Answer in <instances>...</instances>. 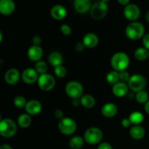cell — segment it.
Here are the masks:
<instances>
[{
    "label": "cell",
    "instance_id": "cell-3",
    "mask_svg": "<svg viewBox=\"0 0 149 149\" xmlns=\"http://www.w3.org/2000/svg\"><path fill=\"white\" fill-rule=\"evenodd\" d=\"M17 124L10 119H1L0 122V135L4 138H12L17 132Z\"/></svg>",
    "mask_w": 149,
    "mask_h": 149
},
{
    "label": "cell",
    "instance_id": "cell-22",
    "mask_svg": "<svg viewBox=\"0 0 149 149\" xmlns=\"http://www.w3.org/2000/svg\"><path fill=\"white\" fill-rule=\"evenodd\" d=\"M48 61H49V63L51 65L56 67L62 65L63 62V57L61 52L54 51L49 55Z\"/></svg>",
    "mask_w": 149,
    "mask_h": 149
},
{
    "label": "cell",
    "instance_id": "cell-5",
    "mask_svg": "<svg viewBox=\"0 0 149 149\" xmlns=\"http://www.w3.org/2000/svg\"><path fill=\"white\" fill-rule=\"evenodd\" d=\"M103 132L99 128L93 127L85 131L84 134V139L86 143L90 145H95L99 143L103 139Z\"/></svg>",
    "mask_w": 149,
    "mask_h": 149
},
{
    "label": "cell",
    "instance_id": "cell-37",
    "mask_svg": "<svg viewBox=\"0 0 149 149\" xmlns=\"http://www.w3.org/2000/svg\"><path fill=\"white\" fill-rule=\"evenodd\" d=\"M97 149H113V148L109 143H102L97 146Z\"/></svg>",
    "mask_w": 149,
    "mask_h": 149
},
{
    "label": "cell",
    "instance_id": "cell-44",
    "mask_svg": "<svg viewBox=\"0 0 149 149\" xmlns=\"http://www.w3.org/2000/svg\"><path fill=\"white\" fill-rule=\"evenodd\" d=\"M144 109H145V111L148 114H149V100H148V102H147V103L145 104Z\"/></svg>",
    "mask_w": 149,
    "mask_h": 149
},
{
    "label": "cell",
    "instance_id": "cell-16",
    "mask_svg": "<svg viewBox=\"0 0 149 149\" xmlns=\"http://www.w3.org/2000/svg\"><path fill=\"white\" fill-rule=\"evenodd\" d=\"M90 0H74V7L76 11L81 14H84L90 11L92 7Z\"/></svg>",
    "mask_w": 149,
    "mask_h": 149
},
{
    "label": "cell",
    "instance_id": "cell-9",
    "mask_svg": "<svg viewBox=\"0 0 149 149\" xmlns=\"http://www.w3.org/2000/svg\"><path fill=\"white\" fill-rule=\"evenodd\" d=\"M37 84L39 88L43 91H50L55 87V79L51 74L46 73L39 75Z\"/></svg>",
    "mask_w": 149,
    "mask_h": 149
},
{
    "label": "cell",
    "instance_id": "cell-29",
    "mask_svg": "<svg viewBox=\"0 0 149 149\" xmlns=\"http://www.w3.org/2000/svg\"><path fill=\"white\" fill-rule=\"evenodd\" d=\"M135 100L141 104H146L149 100L148 94L147 93V92L144 91V90L138 92L135 95Z\"/></svg>",
    "mask_w": 149,
    "mask_h": 149
},
{
    "label": "cell",
    "instance_id": "cell-21",
    "mask_svg": "<svg viewBox=\"0 0 149 149\" xmlns=\"http://www.w3.org/2000/svg\"><path fill=\"white\" fill-rule=\"evenodd\" d=\"M130 135L133 139L138 141L144 138L146 135V130L141 125H134L130 130Z\"/></svg>",
    "mask_w": 149,
    "mask_h": 149
},
{
    "label": "cell",
    "instance_id": "cell-23",
    "mask_svg": "<svg viewBox=\"0 0 149 149\" xmlns=\"http://www.w3.org/2000/svg\"><path fill=\"white\" fill-rule=\"evenodd\" d=\"M81 106L86 109H92L95 105V99L90 95H84L80 97Z\"/></svg>",
    "mask_w": 149,
    "mask_h": 149
},
{
    "label": "cell",
    "instance_id": "cell-47",
    "mask_svg": "<svg viewBox=\"0 0 149 149\" xmlns=\"http://www.w3.org/2000/svg\"><path fill=\"white\" fill-rule=\"evenodd\" d=\"M100 1H103V2H105V3H107V2H109V1H110V0H100Z\"/></svg>",
    "mask_w": 149,
    "mask_h": 149
},
{
    "label": "cell",
    "instance_id": "cell-11",
    "mask_svg": "<svg viewBox=\"0 0 149 149\" xmlns=\"http://www.w3.org/2000/svg\"><path fill=\"white\" fill-rule=\"evenodd\" d=\"M39 75L35 68H28L23 71L21 74V79L25 83L32 84L38 81Z\"/></svg>",
    "mask_w": 149,
    "mask_h": 149
},
{
    "label": "cell",
    "instance_id": "cell-6",
    "mask_svg": "<svg viewBox=\"0 0 149 149\" xmlns=\"http://www.w3.org/2000/svg\"><path fill=\"white\" fill-rule=\"evenodd\" d=\"M65 91L67 95L72 99L80 98L83 95L84 88L81 83L77 81H71L65 85Z\"/></svg>",
    "mask_w": 149,
    "mask_h": 149
},
{
    "label": "cell",
    "instance_id": "cell-41",
    "mask_svg": "<svg viewBox=\"0 0 149 149\" xmlns=\"http://www.w3.org/2000/svg\"><path fill=\"white\" fill-rule=\"evenodd\" d=\"M73 106H75V107H78L80 104H81V101H80V98L77 99H73Z\"/></svg>",
    "mask_w": 149,
    "mask_h": 149
},
{
    "label": "cell",
    "instance_id": "cell-24",
    "mask_svg": "<svg viewBox=\"0 0 149 149\" xmlns=\"http://www.w3.org/2000/svg\"><path fill=\"white\" fill-rule=\"evenodd\" d=\"M31 124V117L28 113H22L17 118V125L21 128H27Z\"/></svg>",
    "mask_w": 149,
    "mask_h": 149
},
{
    "label": "cell",
    "instance_id": "cell-38",
    "mask_svg": "<svg viewBox=\"0 0 149 149\" xmlns=\"http://www.w3.org/2000/svg\"><path fill=\"white\" fill-rule=\"evenodd\" d=\"M32 42H33V45H37L39 46L42 43V38L39 36H33V39H32Z\"/></svg>",
    "mask_w": 149,
    "mask_h": 149
},
{
    "label": "cell",
    "instance_id": "cell-19",
    "mask_svg": "<svg viewBox=\"0 0 149 149\" xmlns=\"http://www.w3.org/2000/svg\"><path fill=\"white\" fill-rule=\"evenodd\" d=\"M118 111V108L114 103H107L103 106L101 109V113L106 118H112L116 116Z\"/></svg>",
    "mask_w": 149,
    "mask_h": 149
},
{
    "label": "cell",
    "instance_id": "cell-2",
    "mask_svg": "<svg viewBox=\"0 0 149 149\" xmlns=\"http://www.w3.org/2000/svg\"><path fill=\"white\" fill-rule=\"evenodd\" d=\"M145 33L144 26L140 22L134 21L127 25L125 29V34L131 40H138L143 37Z\"/></svg>",
    "mask_w": 149,
    "mask_h": 149
},
{
    "label": "cell",
    "instance_id": "cell-18",
    "mask_svg": "<svg viewBox=\"0 0 149 149\" xmlns=\"http://www.w3.org/2000/svg\"><path fill=\"white\" fill-rule=\"evenodd\" d=\"M50 15L55 20H61L65 18L67 15V10L65 7L61 4L53 6L50 10Z\"/></svg>",
    "mask_w": 149,
    "mask_h": 149
},
{
    "label": "cell",
    "instance_id": "cell-20",
    "mask_svg": "<svg viewBox=\"0 0 149 149\" xmlns=\"http://www.w3.org/2000/svg\"><path fill=\"white\" fill-rule=\"evenodd\" d=\"M82 42L85 47L92 49V48L95 47L98 45L99 39L95 33H88L84 35L82 39Z\"/></svg>",
    "mask_w": 149,
    "mask_h": 149
},
{
    "label": "cell",
    "instance_id": "cell-13",
    "mask_svg": "<svg viewBox=\"0 0 149 149\" xmlns=\"http://www.w3.org/2000/svg\"><path fill=\"white\" fill-rule=\"evenodd\" d=\"M112 93L116 97H122L129 93V86L127 83L119 81L116 84H113L112 87Z\"/></svg>",
    "mask_w": 149,
    "mask_h": 149
},
{
    "label": "cell",
    "instance_id": "cell-26",
    "mask_svg": "<svg viewBox=\"0 0 149 149\" xmlns=\"http://www.w3.org/2000/svg\"><path fill=\"white\" fill-rule=\"evenodd\" d=\"M129 119L131 124L134 125H140L144 120V116L139 111H134L130 115Z\"/></svg>",
    "mask_w": 149,
    "mask_h": 149
},
{
    "label": "cell",
    "instance_id": "cell-12",
    "mask_svg": "<svg viewBox=\"0 0 149 149\" xmlns=\"http://www.w3.org/2000/svg\"><path fill=\"white\" fill-rule=\"evenodd\" d=\"M27 55L31 61L36 63L41 61V58L43 56V49L40 46L33 45L28 49Z\"/></svg>",
    "mask_w": 149,
    "mask_h": 149
},
{
    "label": "cell",
    "instance_id": "cell-35",
    "mask_svg": "<svg viewBox=\"0 0 149 149\" xmlns=\"http://www.w3.org/2000/svg\"><path fill=\"white\" fill-rule=\"evenodd\" d=\"M143 45L144 47L149 51V33L144 35L143 37Z\"/></svg>",
    "mask_w": 149,
    "mask_h": 149
},
{
    "label": "cell",
    "instance_id": "cell-33",
    "mask_svg": "<svg viewBox=\"0 0 149 149\" xmlns=\"http://www.w3.org/2000/svg\"><path fill=\"white\" fill-rule=\"evenodd\" d=\"M119 81H122L124 83H128L130 79V76L128 71H127L126 70L125 71H122L119 72Z\"/></svg>",
    "mask_w": 149,
    "mask_h": 149
},
{
    "label": "cell",
    "instance_id": "cell-10",
    "mask_svg": "<svg viewBox=\"0 0 149 149\" xmlns=\"http://www.w3.org/2000/svg\"><path fill=\"white\" fill-rule=\"evenodd\" d=\"M124 15L130 21H135L141 15V10L139 7L135 4H129L124 9Z\"/></svg>",
    "mask_w": 149,
    "mask_h": 149
},
{
    "label": "cell",
    "instance_id": "cell-32",
    "mask_svg": "<svg viewBox=\"0 0 149 149\" xmlns=\"http://www.w3.org/2000/svg\"><path fill=\"white\" fill-rule=\"evenodd\" d=\"M27 103L26 98L23 96H16L14 99V105L17 108L22 109L23 107H26V105Z\"/></svg>",
    "mask_w": 149,
    "mask_h": 149
},
{
    "label": "cell",
    "instance_id": "cell-48",
    "mask_svg": "<svg viewBox=\"0 0 149 149\" xmlns=\"http://www.w3.org/2000/svg\"><path fill=\"white\" fill-rule=\"evenodd\" d=\"M90 1H96V0H90Z\"/></svg>",
    "mask_w": 149,
    "mask_h": 149
},
{
    "label": "cell",
    "instance_id": "cell-30",
    "mask_svg": "<svg viewBox=\"0 0 149 149\" xmlns=\"http://www.w3.org/2000/svg\"><path fill=\"white\" fill-rule=\"evenodd\" d=\"M35 70L38 72L39 74H46L47 71V65L46 63L43 61H39L35 63Z\"/></svg>",
    "mask_w": 149,
    "mask_h": 149
},
{
    "label": "cell",
    "instance_id": "cell-17",
    "mask_svg": "<svg viewBox=\"0 0 149 149\" xmlns=\"http://www.w3.org/2000/svg\"><path fill=\"white\" fill-rule=\"evenodd\" d=\"M15 9L13 0H0V13L3 15H10Z\"/></svg>",
    "mask_w": 149,
    "mask_h": 149
},
{
    "label": "cell",
    "instance_id": "cell-40",
    "mask_svg": "<svg viewBox=\"0 0 149 149\" xmlns=\"http://www.w3.org/2000/svg\"><path fill=\"white\" fill-rule=\"evenodd\" d=\"M131 125V122L130 121L129 118H125L122 120V127H124L125 128H128Z\"/></svg>",
    "mask_w": 149,
    "mask_h": 149
},
{
    "label": "cell",
    "instance_id": "cell-4",
    "mask_svg": "<svg viewBox=\"0 0 149 149\" xmlns=\"http://www.w3.org/2000/svg\"><path fill=\"white\" fill-rule=\"evenodd\" d=\"M109 11V6L107 3L102 1H97L92 5L90 10V15L95 20H101L104 18Z\"/></svg>",
    "mask_w": 149,
    "mask_h": 149
},
{
    "label": "cell",
    "instance_id": "cell-28",
    "mask_svg": "<svg viewBox=\"0 0 149 149\" xmlns=\"http://www.w3.org/2000/svg\"><path fill=\"white\" fill-rule=\"evenodd\" d=\"M106 81H108V83L111 84H115L117 82L119 81V74L118 71H111L106 75Z\"/></svg>",
    "mask_w": 149,
    "mask_h": 149
},
{
    "label": "cell",
    "instance_id": "cell-36",
    "mask_svg": "<svg viewBox=\"0 0 149 149\" xmlns=\"http://www.w3.org/2000/svg\"><path fill=\"white\" fill-rule=\"evenodd\" d=\"M55 116L57 119L61 120V119L64 118V113L62 110H61V109H57L55 111Z\"/></svg>",
    "mask_w": 149,
    "mask_h": 149
},
{
    "label": "cell",
    "instance_id": "cell-1",
    "mask_svg": "<svg viewBox=\"0 0 149 149\" xmlns=\"http://www.w3.org/2000/svg\"><path fill=\"white\" fill-rule=\"evenodd\" d=\"M111 65L113 70L118 72L125 71L130 65L129 56L125 52H116L111 59Z\"/></svg>",
    "mask_w": 149,
    "mask_h": 149
},
{
    "label": "cell",
    "instance_id": "cell-39",
    "mask_svg": "<svg viewBox=\"0 0 149 149\" xmlns=\"http://www.w3.org/2000/svg\"><path fill=\"white\" fill-rule=\"evenodd\" d=\"M84 47H85V46H84V45L83 44V42H79V43H77V45H75V49L78 52H82L84 49Z\"/></svg>",
    "mask_w": 149,
    "mask_h": 149
},
{
    "label": "cell",
    "instance_id": "cell-7",
    "mask_svg": "<svg viewBox=\"0 0 149 149\" xmlns=\"http://www.w3.org/2000/svg\"><path fill=\"white\" fill-rule=\"evenodd\" d=\"M77 123L73 119L64 117L60 120L58 123V129L60 132L65 135H71L77 130Z\"/></svg>",
    "mask_w": 149,
    "mask_h": 149
},
{
    "label": "cell",
    "instance_id": "cell-42",
    "mask_svg": "<svg viewBox=\"0 0 149 149\" xmlns=\"http://www.w3.org/2000/svg\"><path fill=\"white\" fill-rule=\"evenodd\" d=\"M117 1L118 2H119L120 4H122V5L127 6V4H129L130 1V0H117Z\"/></svg>",
    "mask_w": 149,
    "mask_h": 149
},
{
    "label": "cell",
    "instance_id": "cell-43",
    "mask_svg": "<svg viewBox=\"0 0 149 149\" xmlns=\"http://www.w3.org/2000/svg\"><path fill=\"white\" fill-rule=\"evenodd\" d=\"M0 149H13V148L8 144H3L0 146Z\"/></svg>",
    "mask_w": 149,
    "mask_h": 149
},
{
    "label": "cell",
    "instance_id": "cell-8",
    "mask_svg": "<svg viewBox=\"0 0 149 149\" xmlns=\"http://www.w3.org/2000/svg\"><path fill=\"white\" fill-rule=\"evenodd\" d=\"M127 84L129 86V88L132 92L138 93V92L144 90L146 86V80L145 77L141 74H134L131 76Z\"/></svg>",
    "mask_w": 149,
    "mask_h": 149
},
{
    "label": "cell",
    "instance_id": "cell-49",
    "mask_svg": "<svg viewBox=\"0 0 149 149\" xmlns=\"http://www.w3.org/2000/svg\"><path fill=\"white\" fill-rule=\"evenodd\" d=\"M148 58H149V51H148Z\"/></svg>",
    "mask_w": 149,
    "mask_h": 149
},
{
    "label": "cell",
    "instance_id": "cell-45",
    "mask_svg": "<svg viewBox=\"0 0 149 149\" xmlns=\"http://www.w3.org/2000/svg\"><path fill=\"white\" fill-rule=\"evenodd\" d=\"M146 21L149 23V10L147 11L146 14Z\"/></svg>",
    "mask_w": 149,
    "mask_h": 149
},
{
    "label": "cell",
    "instance_id": "cell-31",
    "mask_svg": "<svg viewBox=\"0 0 149 149\" xmlns=\"http://www.w3.org/2000/svg\"><path fill=\"white\" fill-rule=\"evenodd\" d=\"M54 73H55L56 77H58V78H63V77H65V76H66L67 71L66 68H65L63 65H61L55 67Z\"/></svg>",
    "mask_w": 149,
    "mask_h": 149
},
{
    "label": "cell",
    "instance_id": "cell-15",
    "mask_svg": "<svg viewBox=\"0 0 149 149\" xmlns=\"http://www.w3.org/2000/svg\"><path fill=\"white\" fill-rule=\"evenodd\" d=\"M42 103L37 100H31L26 105V111L29 115H36L42 111Z\"/></svg>",
    "mask_w": 149,
    "mask_h": 149
},
{
    "label": "cell",
    "instance_id": "cell-14",
    "mask_svg": "<svg viewBox=\"0 0 149 149\" xmlns=\"http://www.w3.org/2000/svg\"><path fill=\"white\" fill-rule=\"evenodd\" d=\"M20 78V72L16 68H10L4 74V81L10 85L17 84Z\"/></svg>",
    "mask_w": 149,
    "mask_h": 149
},
{
    "label": "cell",
    "instance_id": "cell-27",
    "mask_svg": "<svg viewBox=\"0 0 149 149\" xmlns=\"http://www.w3.org/2000/svg\"><path fill=\"white\" fill-rule=\"evenodd\" d=\"M134 56L138 61H143L148 58V50L145 47H138L135 49Z\"/></svg>",
    "mask_w": 149,
    "mask_h": 149
},
{
    "label": "cell",
    "instance_id": "cell-25",
    "mask_svg": "<svg viewBox=\"0 0 149 149\" xmlns=\"http://www.w3.org/2000/svg\"><path fill=\"white\" fill-rule=\"evenodd\" d=\"M84 142H85V141H84V138H81V137L77 135V136L71 138L68 144H69L70 148L71 149H80L82 148Z\"/></svg>",
    "mask_w": 149,
    "mask_h": 149
},
{
    "label": "cell",
    "instance_id": "cell-46",
    "mask_svg": "<svg viewBox=\"0 0 149 149\" xmlns=\"http://www.w3.org/2000/svg\"><path fill=\"white\" fill-rule=\"evenodd\" d=\"M2 36H3L2 33H1V32H0V42H1V41H2Z\"/></svg>",
    "mask_w": 149,
    "mask_h": 149
},
{
    "label": "cell",
    "instance_id": "cell-34",
    "mask_svg": "<svg viewBox=\"0 0 149 149\" xmlns=\"http://www.w3.org/2000/svg\"><path fill=\"white\" fill-rule=\"evenodd\" d=\"M61 30L63 34H64L65 36H70L71 34V32H72L71 27L67 24H63L61 26Z\"/></svg>",
    "mask_w": 149,
    "mask_h": 149
}]
</instances>
